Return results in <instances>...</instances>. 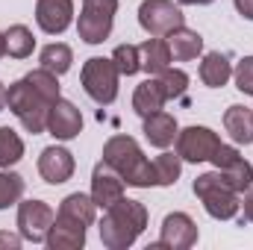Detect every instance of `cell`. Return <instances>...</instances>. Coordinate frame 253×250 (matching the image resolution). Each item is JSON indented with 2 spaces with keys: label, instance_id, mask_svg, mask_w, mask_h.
Here are the masks:
<instances>
[{
  "label": "cell",
  "instance_id": "f1b7e54d",
  "mask_svg": "<svg viewBox=\"0 0 253 250\" xmlns=\"http://www.w3.org/2000/svg\"><path fill=\"white\" fill-rule=\"evenodd\" d=\"M112 62H115L121 77H132V74L141 71V53H138L135 44H118L115 53H112Z\"/></svg>",
  "mask_w": 253,
  "mask_h": 250
},
{
  "label": "cell",
  "instance_id": "8992f818",
  "mask_svg": "<svg viewBox=\"0 0 253 250\" xmlns=\"http://www.w3.org/2000/svg\"><path fill=\"white\" fill-rule=\"evenodd\" d=\"M115 12H118V0H83L80 21H77L80 39L85 44H103L112 36Z\"/></svg>",
  "mask_w": 253,
  "mask_h": 250
},
{
  "label": "cell",
  "instance_id": "4fadbf2b",
  "mask_svg": "<svg viewBox=\"0 0 253 250\" xmlns=\"http://www.w3.org/2000/svg\"><path fill=\"white\" fill-rule=\"evenodd\" d=\"M74 156H71V150H65L59 144H50V147H44L42 150V156H39V174H42V180L44 183H50V186H62L68 183L71 177H74Z\"/></svg>",
  "mask_w": 253,
  "mask_h": 250
},
{
  "label": "cell",
  "instance_id": "5b68a950",
  "mask_svg": "<svg viewBox=\"0 0 253 250\" xmlns=\"http://www.w3.org/2000/svg\"><path fill=\"white\" fill-rule=\"evenodd\" d=\"M118 77L121 74H118L115 62L103 59V56H91L80 71V83H83L85 94L94 103H100V106L115 103V97H118Z\"/></svg>",
  "mask_w": 253,
  "mask_h": 250
},
{
  "label": "cell",
  "instance_id": "30bf717a",
  "mask_svg": "<svg viewBox=\"0 0 253 250\" xmlns=\"http://www.w3.org/2000/svg\"><path fill=\"white\" fill-rule=\"evenodd\" d=\"M221 138L209 126H186L183 132H177V156L183 162H209Z\"/></svg>",
  "mask_w": 253,
  "mask_h": 250
},
{
  "label": "cell",
  "instance_id": "83f0119b",
  "mask_svg": "<svg viewBox=\"0 0 253 250\" xmlns=\"http://www.w3.org/2000/svg\"><path fill=\"white\" fill-rule=\"evenodd\" d=\"M24 197V177L15 171H0V209L15 206Z\"/></svg>",
  "mask_w": 253,
  "mask_h": 250
},
{
  "label": "cell",
  "instance_id": "7402d4cb",
  "mask_svg": "<svg viewBox=\"0 0 253 250\" xmlns=\"http://www.w3.org/2000/svg\"><path fill=\"white\" fill-rule=\"evenodd\" d=\"M224 129L236 144H251L253 141V112L248 106H230L224 112Z\"/></svg>",
  "mask_w": 253,
  "mask_h": 250
},
{
  "label": "cell",
  "instance_id": "4dcf8cb0",
  "mask_svg": "<svg viewBox=\"0 0 253 250\" xmlns=\"http://www.w3.org/2000/svg\"><path fill=\"white\" fill-rule=\"evenodd\" d=\"M233 80H236V88H239L242 94H251L253 97V56H245L242 62L236 65Z\"/></svg>",
  "mask_w": 253,
  "mask_h": 250
},
{
  "label": "cell",
  "instance_id": "277c9868",
  "mask_svg": "<svg viewBox=\"0 0 253 250\" xmlns=\"http://www.w3.org/2000/svg\"><path fill=\"white\" fill-rule=\"evenodd\" d=\"M191 188H194V194L200 197L203 209H206L215 221H230V218H236L242 200H239V191H233L230 183L221 177V171L200 174Z\"/></svg>",
  "mask_w": 253,
  "mask_h": 250
},
{
  "label": "cell",
  "instance_id": "603a6c76",
  "mask_svg": "<svg viewBox=\"0 0 253 250\" xmlns=\"http://www.w3.org/2000/svg\"><path fill=\"white\" fill-rule=\"evenodd\" d=\"M230 77H233V65H230V59L224 53H206L203 56V62H200V80H203V85L221 88V85L230 83Z\"/></svg>",
  "mask_w": 253,
  "mask_h": 250
},
{
  "label": "cell",
  "instance_id": "3957f363",
  "mask_svg": "<svg viewBox=\"0 0 253 250\" xmlns=\"http://www.w3.org/2000/svg\"><path fill=\"white\" fill-rule=\"evenodd\" d=\"M6 106L12 109V115L21 121L27 132H33V135L47 132V115H50L53 100L44 91H39L27 77L6 88Z\"/></svg>",
  "mask_w": 253,
  "mask_h": 250
},
{
  "label": "cell",
  "instance_id": "ba28073f",
  "mask_svg": "<svg viewBox=\"0 0 253 250\" xmlns=\"http://www.w3.org/2000/svg\"><path fill=\"white\" fill-rule=\"evenodd\" d=\"M209 162L215 165V171H221V177L230 183L233 191L245 194V191L253 186V165L239 153V150H236V147H230V144H218V150L212 153Z\"/></svg>",
  "mask_w": 253,
  "mask_h": 250
},
{
  "label": "cell",
  "instance_id": "2e32d148",
  "mask_svg": "<svg viewBox=\"0 0 253 250\" xmlns=\"http://www.w3.org/2000/svg\"><path fill=\"white\" fill-rule=\"evenodd\" d=\"M44 245L50 250H80L85 245V224L71 221L65 215H56L53 224H50V230H47Z\"/></svg>",
  "mask_w": 253,
  "mask_h": 250
},
{
  "label": "cell",
  "instance_id": "d4e9b609",
  "mask_svg": "<svg viewBox=\"0 0 253 250\" xmlns=\"http://www.w3.org/2000/svg\"><path fill=\"white\" fill-rule=\"evenodd\" d=\"M39 62L44 71H50V74H56V77H62L65 71H71V62H74V50L62 44V42H53V44H47V47H42V56H39Z\"/></svg>",
  "mask_w": 253,
  "mask_h": 250
},
{
  "label": "cell",
  "instance_id": "7a4b0ae2",
  "mask_svg": "<svg viewBox=\"0 0 253 250\" xmlns=\"http://www.w3.org/2000/svg\"><path fill=\"white\" fill-rule=\"evenodd\" d=\"M103 162L121 174V180L126 186H132V188L156 186L153 162L141 153V147H138V141L132 135H112L103 144Z\"/></svg>",
  "mask_w": 253,
  "mask_h": 250
},
{
  "label": "cell",
  "instance_id": "6da1fadb",
  "mask_svg": "<svg viewBox=\"0 0 253 250\" xmlns=\"http://www.w3.org/2000/svg\"><path fill=\"white\" fill-rule=\"evenodd\" d=\"M147 227V206L141 200L121 197L112 203L100 221V242L109 250H126Z\"/></svg>",
  "mask_w": 253,
  "mask_h": 250
},
{
  "label": "cell",
  "instance_id": "f546056e",
  "mask_svg": "<svg viewBox=\"0 0 253 250\" xmlns=\"http://www.w3.org/2000/svg\"><path fill=\"white\" fill-rule=\"evenodd\" d=\"M159 83H162V88H165V97L174 100V97H183V94H186V88H189V74L180 71V68H165V71L159 74Z\"/></svg>",
  "mask_w": 253,
  "mask_h": 250
},
{
  "label": "cell",
  "instance_id": "9c48e42d",
  "mask_svg": "<svg viewBox=\"0 0 253 250\" xmlns=\"http://www.w3.org/2000/svg\"><path fill=\"white\" fill-rule=\"evenodd\" d=\"M53 209L44 203V200H24L18 203V233L24 242H44L47 239V230L53 224Z\"/></svg>",
  "mask_w": 253,
  "mask_h": 250
},
{
  "label": "cell",
  "instance_id": "e575fe53",
  "mask_svg": "<svg viewBox=\"0 0 253 250\" xmlns=\"http://www.w3.org/2000/svg\"><path fill=\"white\" fill-rule=\"evenodd\" d=\"M183 6H206V3H212V0H180Z\"/></svg>",
  "mask_w": 253,
  "mask_h": 250
},
{
  "label": "cell",
  "instance_id": "44dd1931",
  "mask_svg": "<svg viewBox=\"0 0 253 250\" xmlns=\"http://www.w3.org/2000/svg\"><path fill=\"white\" fill-rule=\"evenodd\" d=\"M56 215H65L71 221H80L85 227L94 224V215H97V203L91 200V194H83V191H74L68 194L62 203H59V212Z\"/></svg>",
  "mask_w": 253,
  "mask_h": 250
},
{
  "label": "cell",
  "instance_id": "d6986e66",
  "mask_svg": "<svg viewBox=\"0 0 253 250\" xmlns=\"http://www.w3.org/2000/svg\"><path fill=\"white\" fill-rule=\"evenodd\" d=\"M165 39H168L171 56H174L177 62H191V59H197L200 50H203V39H200V33H197V30H189L186 24L177 27L174 33H168Z\"/></svg>",
  "mask_w": 253,
  "mask_h": 250
},
{
  "label": "cell",
  "instance_id": "ffe728a7",
  "mask_svg": "<svg viewBox=\"0 0 253 250\" xmlns=\"http://www.w3.org/2000/svg\"><path fill=\"white\" fill-rule=\"evenodd\" d=\"M138 53H141V71H147V74H162L174 62L168 39H162V36H153L144 44H138Z\"/></svg>",
  "mask_w": 253,
  "mask_h": 250
},
{
  "label": "cell",
  "instance_id": "1f68e13d",
  "mask_svg": "<svg viewBox=\"0 0 253 250\" xmlns=\"http://www.w3.org/2000/svg\"><path fill=\"white\" fill-rule=\"evenodd\" d=\"M0 248L18 250V248H21V236H12V233H0Z\"/></svg>",
  "mask_w": 253,
  "mask_h": 250
},
{
  "label": "cell",
  "instance_id": "8d00e7d4",
  "mask_svg": "<svg viewBox=\"0 0 253 250\" xmlns=\"http://www.w3.org/2000/svg\"><path fill=\"white\" fill-rule=\"evenodd\" d=\"M6 56V33H0V59Z\"/></svg>",
  "mask_w": 253,
  "mask_h": 250
},
{
  "label": "cell",
  "instance_id": "484cf974",
  "mask_svg": "<svg viewBox=\"0 0 253 250\" xmlns=\"http://www.w3.org/2000/svg\"><path fill=\"white\" fill-rule=\"evenodd\" d=\"M153 174H156V186H174L183 174V159L177 153H159L153 159Z\"/></svg>",
  "mask_w": 253,
  "mask_h": 250
},
{
  "label": "cell",
  "instance_id": "52a82bcc",
  "mask_svg": "<svg viewBox=\"0 0 253 250\" xmlns=\"http://www.w3.org/2000/svg\"><path fill=\"white\" fill-rule=\"evenodd\" d=\"M138 24L147 36H162L165 39L168 33H174L177 27L186 24V15L174 0H144L138 6Z\"/></svg>",
  "mask_w": 253,
  "mask_h": 250
},
{
  "label": "cell",
  "instance_id": "5bb4252c",
  "mask_svg": "<svg viewBox=\"0 0 253 250\" xmlns=\"http://www.w3.org/2000/svg\"><path fill=\"white\" fill-rule=\"evenodd\" d=\"M47 132L59 141H71L83 132V115L80 109L71 103V100H62L56 97L53 106H50V115H47Z\"/></svg>",
  "mask_w": 253,
  "mask_h": 250
},
{
  "label": "cell",
  "instance_id": "cb8c5ba5",
  "mask_svg": "<svg viewBox=\"0 0 253 250\" xmlns=\"http://www.w3.org/2000/svg\"><path fill=\"white\" fill-rule=\"evenodd\" d=\"M33 50H36V39H33L30 27L12 24L6 30V53L12 59H27V56H33Z\"/></svg>",
  "mask_w": 253,
  "mask_h": 250
},
{
  "label": "cell",
  "instance_id": "836d02e7",
  "mask_svg": "<svg viewBox=\"0 0 253 250\" xmlns=\"http://www.w3.org/2000/svg\"><path fill=\"white\" fill-rule=\"evenodd\" d=\"M242 206H245V221H251V224H253V186L248 188V194H245Z\"/></svg>",
  "mask_w": 253,
  "mask_h": 250
},
{
  "label": "cell",
  "instance_id": "e0dca14e",
  "mask_svg": "<svg viewBox=\"0 0 253 250\" xmlns=\"http://www.w3.org/2000/svg\"><path fill=\"white\" fill-rule=\"evenodd\" d=\"M141 132H144V138L153 147H162L165 150V147H171L177 141V132L180 129H177V118L174 115H168V112L159 109V112H153V115L144 118V129Z\"/></svg>",
  "mask_w": 253,
  "mask_h": 250
},
{
  "label": "cell",
  "instance_id": "9a60e30c",
  "mask_svg": "<svg viewBox=\"0 0 253 250\" xmlns=\"http://www.w3.org/2000/svg\"><path fill=\"white\" fill-rule=\"evenodd\" d=\"M74 21V0H39L36 3V24L47 36H62Z\"/></svg>",
  "mask_w": 253,
  "mask_h": 250
},
{
  "label": "cell",
  "instance_id": "8fae6325",
  "mask_svg": "<svg viewBox=\"0 0 253 250\" xmlns=\"http://www.w3.org/2000/svg\"><path fill=\"white\" fill-rule=\"evenodd\" d=\"M197 245V224L191 221V215L186 212H171L162 221V236L156 245H150V250H189Z\"/></svg>",
  "mask_w": 253,
  "mask_h": 250
},
{
  "label": "cell",
  "instance_id": "7c38bea8",
  "mask_svg": "<svg viewBox=\"0 0 253 250\" xmlns=\"http://www.w3.org/2000/svg\"><path fill=\"white\" fill-rule=\"evenodd\" d=\"M121 197H124V180H121V174L100 159L94 165V171H91V200L100 209H109Z\"/></svg>",
  "mask_w": 253,
  "mask_h": 250
},
{
  "label": "cell",
  "instance_id": "d590c367",
  "mask_svg": "<svg viewBox=\"0 0 253 250\" xmlns=\"http://www.w3.org/2000/svg\"><path fill=\"white\" fill-rule=\"evenodd\" d=\"M3 109H6V85L0 83V112H3Z\"/></svg>",
  "mask_w": 253,
  "mask_h": 250
},
{
  "label": "cell",
  "instance_id": "4316f807",
  "mask_svg": "<svg viewBox=\"0 0 253 250\" xmlns=\"http://www.w3.org/2000/svg\"><path fill=\"white\" fill-rule=\"evenodd\" d=\"M21 156H24L21 135L9 126H0V168H9V165L21 162Z\"/></svg>",
  "mask_w": 253,
  "mask_h": 250
},
{
  "label": "cell",
  "instance_id": "d6a6232c",
  "mask_svg": "<svg viewBox=\"0 0 253 250\" xmlns=\"http://www.w3.org/2000/svg\"><path fill=\"white\" fill-rule=\"evenodd\" d=\"M233 3H236L239 15H245L248 21H253V0H233Z\"/></svg>",
  "mask_w": 253,
  "mask_h": 250
},
{
  "label": "cell",
  "instance_id": "ac0fdd59",
  "mask_svg": "<svg viewBox=\"0 0 253 250\" xmlns=\"http://www.w3.org/2000/svg\"><path fill=\"white\" fill-rule=\"evenodd\" d=\"M165 88H162V83H159V77L153 80H144V83H138L135 85V91H132V109H135V115H141V118H147V115H153V112H159L162 106H165Z\"/></svg>",
  "mask_w": 253,
  "mask_h": 250
}]
</instances>
